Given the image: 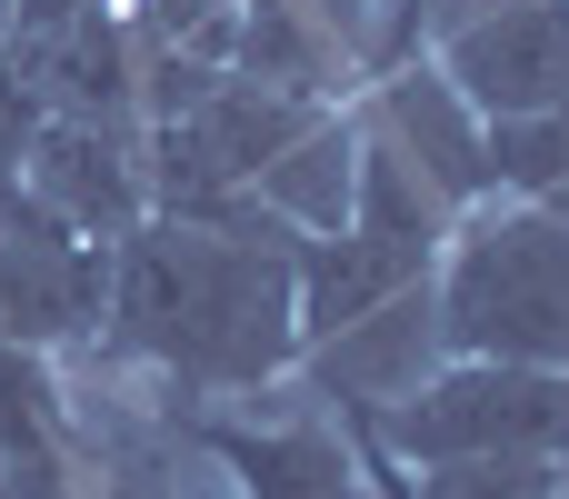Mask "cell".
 <instances>
[{"label": "cell", "mask_w": 569, "mask_h": 499, "mask_svg": "<svg viewBox=\"0 0 569 499\" xmlns=\"http://www.w3.org/2000/svg\"><path fill=\"white\" fill-rule=\"evenodd\" d=\"M400 499H569V460H430Z\"/></svg>", "instance_id": "4fadbf2b"}, {"label": "cell", "mask_w": 569, "mask_h": 499, "mask_svg": "<svg viewBox=\"0 0 569 499\" xmlns=\"http://www.w3.org/2000/svg\"><path fill=\"white\" fill-rule=\"evenodd\" d=\"M0 50H10V0H0Z\"/></svg>", "instance_id": "e0dca14e"}, {"label": "cell", "mask_w": 569, "mask_h": 499, "mask_svg": "<svg viewBox=\"0 0 569 499\" xmlns=\"http://www.w3.org/2000/svg\"><path fill=\"white\" fill-rule=\"evenodd\" d=\"M450 360L569 370V220L550 200H470L430 270Z\"/></svg>", "instance_id": "7a4b0ae2"}, {"label": "cell", "mask_w": 569, "mask_h": 499, "mask_svg": "<svg viewBox=\"0 0 569 499\" xmlns=\"http://www.w3.org/2000/svg\"><path fill=\"white\" fill-rule=\"evenodd\" d=\"M370 470H430V460H569V370L520 360H440L390 420L360 430Z\"/></svg>", "instance_id": "3957f363"}, {"label": "cell", "mask_w": 569, "mask_h": 499, "mask_svg": "<svg viewBox=\"0 0 569 499\" xmlns=\"http://www.w3.org/2000/svg\"><path fill=\"white\" fill-rule=\"evenodd\" d=\"M550 210H560V220H569V180H560V190H550Z\"/></svg>", "instance_id": "2e32d148"}, {"label": "cell", "mask_w": 569, "mask_h": 499, "mask_svg": "<svg viewBox=\"0 0 569 499\" xmlns=\"http://www.w3.org/2000/svg\"><path fill=\"white\" fill-rule=\"evenodd\" d=\"M0 60L30 80L40 120L140 130V30H130V10H120V0H90V10H70L60 30H40V40H10Z\"/></svg>", "instance_id": "52a82bcc"}, {"label": "cell", "mask_w": 569, "mask_h": 499, "mask_svg": "<svg viewBox=\"0 0 569 499\" xmlns=\"http://www.w3.org/2000/svg\"><path fill=\"white\" fill-rule=\"evenodd\" d=\"M0 480L10 499H80L70 400L50 380V350H30V340H0Z\"/></svg>", "instance_id": "30bf717a"}, {"label": "cell", "mask_w": 569, "mask_h": 499, "mask_svg": "<svg viewBox=\"0 0 569 499\" xmlns=\"http://www.w3.org/2000/svg\"><path fill=\"white\" fill-rule=\"evenodd\" d=\"M300 400V390H290ZM180 450L210 460L240 499H370V460L330 410H180Z\"/></svg>", "instance_id": "5b68a950"}, {"label": "cell", "mask_w": 569, "mask_h": 499, "mask_svg": "<svg viewBox=\"0 0 569 499\" xmlns=\"http://www.w3.org/2000/svg\"><path fill=\"white\" fill-rule=\"evenodd\" d=\"M300 230H280L250 190L210 210H150L110 240L100 350L140 360L180 390V410L260 400L300 370Z\"/></svg>", "instance_id": "6da1fadb"}, {"label": "cell", "mask_w": 569, "mask_h": 499, "mask_svg": "<svg viewBox=\"0 0 569 499\" xmlns=\"http://www.w3.org/2000/svg\"><path fill=\"white\" fill-rule=\"evenodd\" d=\"M569 180V100L520 110V120H480V190L490 200H550Z\"/></svg>", "instance_id": "7c38bea8"}, {"label": "cell", "mask_w": 569, "mask_h": 499, "mask_svg": "<svg viewBox=\"0 0 569 499\" xmlns=\"http://www.w3.org/2000/svg\"><path fill=\"white\" fill-rule=\"evenodd\" d=\"M150 499H240V490H230V480L210 470V480H180V490H150Z\"/></svg>", "instance_id": "9a60e30c"}, {"label": "cell", "mask_w": 569, "mask_h": 499, "mask_svg": "<svg viewBox=\"0 0 569 499\" xmlns=\"http://www.w3.org/2000/svg\"><path fill=\"white\" fill-rule=\"evenodd\" d=\"M350 190H360V110H320L280 160H260V180H250V200L280 220V230H300V240H330L340 220H350Z\"/></svg>", "instance_id": "8fae6325"}, {"label": "cell", "mask_w": 569, "mask_h": 499, "mask_svg": "<svg viewBox=\"0 0 569 499\" xmlns=\"http://www.w3.org/2000/svg\"><path fill=\"white\" fill-rule=\"evenodd\" d=\"M360 120L450 200V210H470V200H490L480 190V110L440 80V60L430 50H410V60H390V70H370V100H360Z\"/></svg>", "instance_id": "9c48e42d"}, {"label": "cell", "mask_w": 569, "mask_h": 499, "mask_svg": "<svg viewBox=\"0 0 569 499\" xmlns=\"http://www.w3.org/2000/svg\"><path fill=\"white\" fill-rule=\"evenodd\" d=\"M30 200H50L80 240H130L150 220V180H140V130H90V120H40L20 150Z\"/></svg>", "instance_id": "ba28073f"}, {"label": "cell", "mask_w": 569, "mask_h": 499, "mask_svg": "<svg viewBox=\"0 0 569 499\" xmlns=\"http://www.w3.org/2000/svg\"><path fill=\"white\" fill-rule=\"evenodd\" d=\"M440 360H450V340H440V300H430V280H420V290H400V300L340 320L330 340H310L300 370H290V390H300L310 410H330V420L360 440V430L390 420Z\"/></svg>", "instance_id": "8992f818"}, {"label": "cell", "mask_w": 569, "mask_h": 499, "mask_svg": "<svg viewBox=\"0 0 569 499\" xmlns=\"http://www.w3.org/2000/svg\"><path fill=\"white\" fill-rule=\"evenodd\" d=\"M110 300V240H80L50 200H30L20 170H0V340L70 350L100 340Z\"/></svg>", "instance_id": "277c9868"}, {"label": "cell", "mask_w": 569, "mask_h": 499, "mask_svg": "<svg viewBox=\"0 0 569 499\" xmlns=\"http://www.w3.org/2000/svg\"><path fill=\"white\" fill-rule=\"evenodd\" d=\"M70 10H90V0H10V40H40V30H60Z\"/></svg>", "instance_id": "5bb4252c"}, {"label": "cell", "mask_w": 569, "mask_h": 499, "mask_svg": "<svg viewBox=\"0 0 569 499\" xmlns=\"http://www.w3.org/2000/svg\"><path fill=\"white\" fill-rule=\"evenodd\" d=\"M0 499H10V480H0Z\"/></svg>", "instance_id": "ac0fdd59"}]
</instances>
